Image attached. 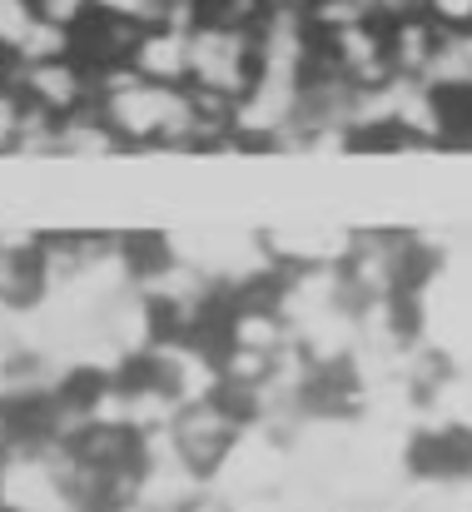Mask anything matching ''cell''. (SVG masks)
I'll return each mask as SVG.
<instances>
[{
    "label": "cell",
    "mask_w": 472,
    "mask_h": 512,
    "mask_svg": "<svg viewBox=\"0 0 472 512\" xmlns=\"http://www.w3.org/2000/svg\"><path fill=\"white\" fill-rule=\"evenodd\" d=\"M259 80V35H234V30H209L189 20V60H184V90L199 105L214 110H239V100Z\"/></svg>",
    "instance_id": "1"
},
{
    "label": "cell",
    "mask_w": 472,
    "mask_h": 512,
    "mask_svg": "<svg viewBox=\"0 0 472 512\" xmlns=\"http://www.w3.org/2000/svg\"><path fill=\"white\" fill-rule=\"evenodd\" d=\"M10 90L20 95V105L35 120H50V125H65V120H75V115H85L95 105V80L80 70V60L70 50L15 65L10 70Z\"/></svg>",
    "instance_id": "2"
},
{
    "label": "cell",
    "mask_w": 472,
    "mask_h": 512,
    "mask_svg": "<svg viewBox=\"0 0 472 512\" xmlns=\"http://www.w3.org/2000/svg\"><path fill=\"white\" fill-rule=\"evenodd\" d=\"M408 468L428 483H463L472 478V428L468 423H438L408 443Z\"/></svg>",
    "instance_id": "3"
},
{
    "label": "cell",
    "mask_w": 472,
    "mask_h": 512,
    "mask_svg": "<svg viewBox=\"0 0 472 512\" xmlns=\"http://www.w3.org/2000/svg\"><path fill=\"white\" fill-rule=\"evenodd\" d=\"M0 55L15 65L65 55V30H55L35 0H0Z\"/></svg>",
    "instance_id": "4"
},
{
    "label": "cell",
    "mask_w": 472,
    "mask_h": 512,
    "mask_svg": "<svg viewBox=\"0 0 472 512\" xmlns=\"http://www.w3.org/2000/svg\"><path fill=\"white\" fill-rule=\"evenodd\" d=\"M184 60H189V20H150L140 25L130 75L155 80V85H184Z\"/></svg>",
    "instance_id": "5"
},
{
    "label": "cell",
    "mask_w": 472,
    "mask_h": 512,
    "mask_svg": "<svg viewBox=\"0 0 472 512\" xmlns=\"http://www.w3.org/2000/svg\"><path fill=\"white\" fill-rule=\"evenodd\" d=\"M189 20H194V25H209V30L259 35V30L274 20V5H269V0H194V5H189Z\"/></svg>",
    "instance_id": "6"
},
{
    "label": "cell",
    "mask_w": 472,
    "mask_h": 512,
    "mask_svg": "<svg viewBox=\"0 0 472 512\" xmlns=\"http://www.w3.org/2000/svg\"><path fill=\"white\" fill-rule=\"evenodd\" d=\"M418 10L433 25H443L448 35H468L472 30V0H418Z\"/></svg>",
    "instance_id": "7"
},
{
    "label": "cell",
    "mask_w": 472,
    "mask_h": 512,
    "mask_svg": "<svg viewBox=\"0 0 472 512\" xmlns=\"http://www.w3.org/2000/svg\"><path fill=\"white\" fill-rule=\"evenodd\" d=\"M35 5H40V15H45L55 30H70V25H75L80 15H90L100 0H35Z\"/></svg>",
    "instance_id": "8"
},
{
    "label": "cell",
    "mask_w": 472,
    "mask_h": 512,
    "mask_svg": "<svg viewBox=\"0 0 472 512\" xmlns=\"http://www.w3.org/2000/svg\"><path fill=\"white\" fill-rule=\"evenodd\" d=\"M0 85H10V60L0 55Z\"/></svg>",
    "instance_id": "9"
}]
</instances>
